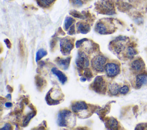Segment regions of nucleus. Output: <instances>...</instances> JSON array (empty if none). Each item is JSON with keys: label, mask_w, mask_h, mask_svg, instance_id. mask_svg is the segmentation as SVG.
I'll list each match as a JSON object with an SVG mask.
<instances>
[{"label": "nucleus", "mask_w": 147, "mask_h": 130, "mask_svg": "<svg viewBox=\"0 0 147 130\" xmlns=\"http://www.w3.org/2000/svg\"><path fill=\"white\" fill-rule=\"evenodd\" d=\"M71 14H72L74 17H76V18H82V15L80 13H78V12L76 11H74L73 13H71Z\"/></svg>", "instance_id": "c85d7f7f"}, {"label": "nucleus", "mask_w": 147, "mask_h": 130, "mask_svg": "<svg viewBox=\"0 0 147 130\" xmlns=\"http://www.w3.org/2000/svg\"><path fill=\"white\" fill-rule=\"evenodd\" d=\"M71 108L74 112L78 113L80 111H86L87 109L88 106L84 101H77L72 104Z\"/></svg>", "instance_id": "1a4fd4ad"}, {"label": "nucleus", "mask_w": 147, "mask_h": 130, "mask_svg": "<svg viewBox=\"0 0 147 130\" xmlns=\"http://www.w3.org/2000/svg\"><path fill=\"white\" fill-rule=\"evenodd\" d=\"M73 3L75 5H77V6H82L83 5V2L82 1V0H72Z\"/></svg>", "instance_id": "cd10ccee"}, {"label": "nucleus", "mask_w": 147, "mask_h": 130, "mask_svg": "<svg viewBox=\"0 0 147 130\" xmlns=\"http://www.w3.org/2000/svg\"><path fill=\"white\" fill-rule=\"evenodd\" d=\"M106 126L108 129H117L118 127V121L114 118H113V117L110 118L107 120L106 123Z\"/></svg>", "instance_id": "2eb2a0df"}, {"label": "nucleus", "mask_w": 147, "mask_h": 130, "mask_svg": "<svg viewBox=\"0 0 147 130\" xmlns=\"http://www.w3.org/2000/svg\"><path fill=\"white\" fill-rule=\"evenodd\" d=\"M106 62V58L101 55L96 56L91 61V65L94 69L98 72H103Z\"/></svg>", "instance_id": "7ed1b4c3"}, {"label": "nucleus", "mask_w": 147, "mask_h": 130, "mask_svg": "<svg viewBox=\"0 0 147 130\" xmlns=\"http://www.w3.org/2000/svg\"><path fill=\"white\" fill-rule=\"evenodd\" d=\"M55 0H37V2L39 5L42 6H48L53 2Z\"/></svg>", "instance_id": "4be33fe9"}, {"label": "nucleus", "mask_w": 147, "mask_h": 130, "mask_svg": "<svg viewBox=\"0 0 147 130\" xmlns=\"http://www.w3.org/2000/svg\"><path fill=\"white\" fill-rule=\"evenodd\" d=\"M74 32H75V28H74V26L72 25V26L70 27V29H69V31H68V33L69 34H70V35H72V34H74Z\"/></svg>", "instance_id": "2f4dec72"}, {"label": "nucleus", "mask_w": 147, "mask_h": 130, "mask_svg": "<svg viewBox=\"0 0 147 130\" xmlns=\"http://www.w3.org/2000/svg\"><path fill=\"white\" fill-rule=\"evenodd\" d=\"M76 64L78 67L86 68L89 65V61L86 55L82 52H79L76 59Z\"/></svg>", "instance_id": "0eeeda50"}, {"label": "nucleus", "mask_w": 147, "mask_h": 130, "mask_svg": "<svg viewBox=\"0 0 147 130\" xmlns=\"http://www.w3.org/2000/svg\"><path fill=\"white\" fill-rule=\"evenodd\" d=\"M129 87L127 86H126V85H125V86H122V87H121L120 88L119 93L121 94H126L129 92Z\"/></svg>", "instance_id": "393cba45"}, {"label": "nucleus", "mask_w": 147, "mask_h": 130, "mask_svg": "<svg viewBox=\"0 0 147 130\" xmlns=\"http://www.w3.org/2000/svg\"><path fill=\"white\" fill-rule=\"evenodd\" d=\"M147 82V74L141 73L136 77V85L137 88H141L142 85H145Z\"/></svg>", "instance_id": "9d476101"}, {"label": "nucleus", "mask_w": 147, "mask_h": 130, "mask_svg": "<svg viewBox=\"0 0 147 130\" xmlns=\"http://www.w3.org/2000/svg\"><path fill=\"white\" fill-rule=\"evenodd\" d=\"M53 74H54L55 76H56L59 79V80L60 81V82L64 84L67 80V78L66 77V76L60 70H58L56 68H53L51 70Z\"/></svg>", "instance_id": "ddd939ff"}, {"label": "nucleus", "mask_w": 147, "mask_h": 130, "mask_svg": "<svg viewBox=\"0 0 147 130\" xmlns=\"http://www.w3.org/2000/svg\"><path fill=\"white\" fill-rule=\"evenodd\" d=\"M47 54V51L44 50L43 49H39L37 52L36 53V61H39L41 58H42L44 56H46Z\"/></svg>", "instance_id": "a211bd4d"}, {"label": "nucleus", "mask_w": 147, "mask_h": 130, "mask_svg": "<svg viewBox=\"0 0 147 130\" xmlns=\"http://www.w3.org/2000/svg\"><path fill=\"white\" fill-rule=\"evenodd\" d=\"M92 89L98 93H103L106 90V84L102 76H98L94 80L92 84Z\"/></svg>", "instance_id": "39448f33"}, {"label": "nucleus", "mask_w": 147, "mask_h": 130, "mask_svg": "<svg viewBox=\"0 0 147 130\" xmlns=\"http://www.w3.org/2000/svg\"><path fill=\"white\" fill-rule=\"evenodd\" d=\"M98 9L102 13L113 14L115 13L113 3L110 0H102L98 4Z\"/></svg>", "instance_id": "f03ea898"}, {"label": "nucleus", "mask_w": 147, "mask_h": 130, "mask_svg": "<svg viewBox=\"0 0 147 130\" xmlns=\"http://www.w3.org/2000/svg\"><path fill=\"white\" fill-rule=\"evenodd\" d=\"M109 89L110 93L112 95H116L119 92L120 87L116 82H112L109 85Z\"/></svg>", "instance_id": "dca6fc26"}, {"label": "nucleus", "mask_w": 147, "mask_h": 130, "mask_svg": "<svg viewBox=\"0 0 147 130\" xmlns=\"http://www.w3.org/2000/svg\"><path fill=\"white\" fill-rule=\"evenodd\" d=\"M35 112H32V113H29L24 119L23 120V125L24 126H26L28 123L29 122V121L31 120V119L35 115Z\"/></svg>", "instance_id": "412c9836"}, {"label": "nucleus", "mask_w": 147, "mask_h": 130, "mask_svg": "<svg viewBox=\"0 0 147 130\" xmlns=\"http://www.w3.org/2000/svg\"><path fill=\"white\" fill-rule=\"evenodd\" d=\"M73 47V43L69 39L63 38L60 41V49L63 54H68Z\"/></svg>", "instance_id": "6e6552de"}, {"label": "nucleus", "mask_w": 147, "mask_h": 130, "mask_svg": "<svg viewBox=\"0 0 147 130\" xmlns=\"http://www.w3.org/2000/svg\"><path fill=\"white\" fill-rule=\"evenodd\" d=\"M95 30L102 34H106L107 31V28L105 24L102 22H99L96 24L95 26Z\"/></svg>", "instance_id": "4468645a"}, {"label": "nucleus", "mask_w": 147, "mask_h": 130, "mask_svg": "<svg viewBox=\"0 0 147 130\" xmlns=\"http://www.w3.org/2000/svg\"><path fill=\"white\" fill-rule=\"evenodd\" d=\"M105 70L107 75L110 77H115L120 72L119 66L114 63H108L106 64Z\"/></svg>", "instance_id": "423d86ee"}, {"label": "nucleus", "mask_w": 147, "mask_h": 130, "mask_svg": "<svg viewBox=\"0 0 147 130\" xmlns=\"http://www.w3.org/2000/svg\"><path fill=\"white\" fill-rule=\"evenodd\" d=\"M90 30V27L88 24L84 23H78V30L83 33L86 34L88 33Z\"/></svg>", "instance_id": "f3484780"}, {"label": "nucleus", "mask_w": 147, "mask_h": 130, "mask_svg": "<svg viewBox=\"0 0 147 130\" xmlns=\"http://www.w3.org/2000/svg\"><path fill=\"white\" fill-rule=\"evenodd\" d=\"M84 75L88 79L91 78L92 77V74L90 69H86L84 72Z\"/></svg>", "instance_id": "bb28decb"}, {"label": "nucleus", "mask_w": 147, "mask_h": 130, "mask_svg": "<svg viewBox=\"0 0 147 130\" xmlns=\"http://www.w3.org/2000/svg\"><path fill=\"white\" fill-rule=\"evenodd\" d=\"M63 96L60 90L55 89L51 90L47 93L45 99L49 105H56L60 103V100L62 99Z\"/></svg>", "instance_id": "f257e3e1"}, {"label": "nucleus", "mask_w": 147, "mask_h": 130, "mask_svg": "<svg viewBox=\"0 0 147 130\" xmlns=\"http://www.w3.org/2000/svg\"><path fill=\"white\" fill-rule=\"evenodd\" d=\"M123 48H124L123 45L122 44H120V43H119H119L115 45V46H114V50H115V51L117 53H120V52L123 50Z\"/></svg>", "instance_id": "5701e85b"}, {"label": "nucleus", "mask_w": 147, "mask_h": 130, "mask_svg": "<svg viewBox=\"0 0 147 130\" xmlns=\"http://www.w3.org/2000/svg\"><path fill=\"white\" fill-rule=\"evenodd\" d=\"M5 106L7 107V108H9V107H11L12 106V104L11 103H6L5 104Z\"/></svg>", "instance_id": "473e14b6"}, {"label": "nucleus", "mask_w": 147, "mask_h": 130, "mask_svg": "<svg viewBox=\"0 0 147 130\" xmlns=\"http://www.w3.org/2000/svg\"><path fill=\"white\" fill-rule=\"evenodd\" d=\"M137 53V51L131 46H129L127 49V55L129 57H133Z\"/></svg>", "instance_id": "aec40b11"}, {"label": "nucleus", "mask_w": 147, "mask_h": 130, "mask_svg": "<svg viewBox=\"0 0 147 130\" xmlns=\"http://www.w3.org/2000/svg\"><path fill=\"white\" fill-rule=\"evenodd\" d=\"M136 129H147V123H141L137 125V127L135 128Z\"/></svg>", "instance_id": "a878e982"}, {"label": "nucleus", "mask_w": 147, "mask_h": 130, "mask_svg": "<svg viewBox=\"0 0 147 130\" xmlns=\"http://www.w3.org/2000/svg\"><path fill=\"white\" fill-rule=\"evenodd\" d=\"M80 80H83V81H86V78H84V77H82V78H80Z\"/></svg>", "instance_id": "72a5a7b5"}, {"label": "nucleus", "mask_w": 147, "mask_h": 130, "mask_svg": "<svg viewBox=\"0 0 147 130\" xmlns=\"http://www.w3.org/2000/svg\"><path fill=\"white\" fill-rule=\"evenodd\" d=\"M75 20L71 17H67L64 22V27L65 29H68L74 22Z\"/></svg>", "instance_id": "6ab92c4d"}, {"label": "nucleus", "mask_w": 147, "mask_h": 130, "mask_svg": "<svg viewBox=\"0 0 147 130\" xmlns=\"http://www.w3.org/2000/svg\"><path fill=\"white\" fill-rule=\"evenodd\" d=\"M86 40H87L86 39V38H84V39H82V40H80L76 42V47H77V48H79V47L82 45V44L84 41H86Z\"/></svg>", "instance_id": "c756f323"}, {"label": "nucleus", "mask_w": 147, "mask_h": 130, "mask_svg": "<svg viewBox=\"0 0 147 130\" xmlns=\"http://www.w3.org/2000/svg\"><path fill=\"white\" fill-rule=\"evenodd\" d=\"M36 85L38 87H41L44 84V80H42V78L40 77L39 76H36Z\"/></svg>", "instance_id": "b1692460"}, {"label": "nucleus", "mask_w": 147, "mask_h": 130, "mask_svg": "<svg viewBox=\"0 0 147 130\" xmlns=\"http://www.w3.org/2000/svg\"><path fill=\"white\" fill-rule=\"evenodd\" d=\"M131 68L135 71H140L144 69L145 63L142 59H137L132 62L131 64Z\"/></svg>", "instance_id": "9b49d317"}, {"label": "nucleus", "mask_w": 147, "mask_h": 130, "mask_svg": "<svg viewBox=\"0 0 147 130\" xmlns=\"http://www.w3.org/2000/svg\"><path fill=\"white\" fill-rule=\"evenodd\" d=\"M1 129H11V126L10 124H8V123H6L5 124V125H4L3 128H1Z\"/></svg>", "instance_id": "7c9ffc66"}, {"label": "nucleus", "mask_w": 147, "mask_h": 130, "mask_svg": "<svg viewBox=\"0 0 147 130\" xmlns=\"http://www.w3.org/2000/svg\"><path fill=\"white\" fill-rule=\"evenodd\" d=\"M8 1H10V0H8Z\"/></svg>", "instance_id": "f704fd0d"}, {"label": "nucleus", "mask_w": 147, "mask_h": 130, "mask_svg": "<svg viewBox=\"0 0 147 130\" xmlns=\"http://www.w3.org/2000/svg\"><path fill=\"white\" fill-rule=\"evenodd\" d=\"M71 60V57H67L66 58H57L56 60V62L57 64L63 69L66 70L68 69L69 62Z\"/></svg>", "instance_id": "f8f14e48"}, {"label": "nucleus", "mask_w": 147, "mask_h": 130, "mask_svg": "<svg viewBox=\"0 0 147 130\" xmlns=\"http://www.w3.org/2000/svg\"><path fill=\"white\" fill-rule=\"evenodd\" d=\"M72 116L71 112L68 110H63L58 114L57 124L60 127H67L68 125V121L71 120Z\"/></svg>", "instance_id": "20e7f679"}]
</instances>
